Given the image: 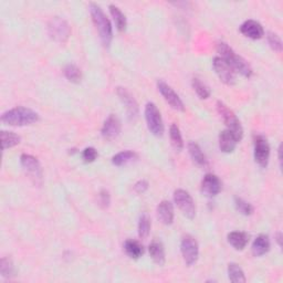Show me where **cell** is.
I'll return each mask as SVG.
<instances>
[{
  "instance_id": "19",
  "label": "cell",
  "mask_w": 283,
  "mask_h": 283,
  "mask_svg": "<svg viewBox=\"0 0 283 283\" xmlns=\"http://www.w3.org/2000/svg\"><path fill=\"white\" fill-rule=\"evenodd\" d=\"M148 251H149V256L152 258L153 261L155 263H157L159 266H164L165 261H166V257H165V249L163 243L159 240H154L150 242L149 247H148Z\"/></svg>"
},
{
  "instance_id": "3",
  "label": "cell",
  "mask_w": 283,
  "mask_h": 283,
  "mask_svg": "<svg viewBox=\"0 0 283 283\" xmlns=\"http://www.w3.org/2000/svg\"><path fill=\"white\" fill-rule=\"evenodd\" d=\"M39 119V115L34 110L18 106L5 112L2 115V122L10 127H27Z\"/></svg>"
},
{
  "instance_id": "39",
  "label": "cell",
  "mask_w": 283,
  "mask_h": 283,
  "mask_svg": "<svg viewBox=\"0 0 283 283\" xmlns=\"http://www.w3.org/2000/svg\"><path fill=\"white\" fill-rule=\"evenodd\" d=\"M281 240H282V235H281V232H279L278 235H276V241H278V243H279V246L281 247Z\"/></svg>"
},
{
  "instance_id": "36",
  "label": "cell",
  "mask_w": 283,
  "mask_h": 283,
  "mask_svg": "<svg viewBox=\"0 0 283 283\" xmlns=\"http://www.w3.org/2000/svg\"><path fill=\"white\" fill-rule=\"evenodd\" d=\"M99 198H100V205L103 207V208H108L110 206L111 203V196H110V193L108 191H101L100 195H99Z\"/></svg>"
},
{
  "instance_id": "16",
  "label": "cell",
  "mask_w": 283,
  "mask_h": 283,
  "mask_svg": "<svg viewBox=\"0 0 283 283\" xmlns=\"http://www.w3.org/2000/svg\"><path fill=\"white\" fill-rule=\"evenodd\" d=\"M240 33L253 40H259L265 35V30L261 24L256 20H247L240 26Z\"/></svg>"
},
{
  "instance_id": "12",
  "label": "cell",
  "mask_w": 283,
  "mask_h": 283,
  "mask_svg": "<svg viewBox=\"0 0 283 283\" xmlns=\"http://www.w3.org/2000/svg\"><path fill=\"white\" fill-rule=\"evenodd\" d=\"M116 93L119 100H121L122 103L124 104L125 109H127L129 119H131V121H135V119L138 117L140 109H138V104L134 97L132 96L125 87H117Z\"/></svg>"
},
{
  "instance_id": "34",
  "label": "cell",
  "mask_w": 283,
  "mask_h": 283,
  "mask_svg": "<svg viewBox=\"0 0 283 283\" xmlns=\"http://www.w3.org/2000/svg\"><path fill=\"white\" fill-rule=\"evenodd\" d=\"M267 39H268L269 46L271 47L273 51L278 53L282 52V41H281V38L278 35L274 33H268Z\"/></svg>"
},
{
  "instance_id": "20",
  "label": "cell",
  "mask_w": 283,
  "mask_h": 283,
  "mask_svg": "<svg viewBox=\"0 0 283 283\" xmlns=\"http://www.w3.org/2000/svg\"><path fill=\"white\" fill-rule=\"evenodd\" d=\"M270 250V240L267 235H260L258 236L253 243L251 251L255 257H261L265 256Z\"/></svg>"
},
{
  "instance_id": "31",
  "label": "cell",
  "mask_w": 283,
  "mask_h": 283,
  "mask_svg": "<svg viewBox=\"0 0 283 283\" xmlns=\"http://www.w3.org/2000/svg\"><path fill=\"white\" fill-rule=\"evenodd\" d=\"M193 87H194V90L195 92L197 93V96L200 98V99H203V100H206V99H208L210 97V89H209V86L207 85L206 83H204L203 81H201L200 79L198 78H194L193 79Z\"/></svg>"
},
{
  "instance_id": "8",
  "label": "cell",
  "mask_w": 283,
  "mask_h": 283,
  "mask_svg": "<svg viewBox=\"0 0 283 283\" xmlns=\"http://www.w3.org/2000/svg\"><path fill=\"white\" fill-rule=\"evenodd\" d=\"M174 201L180 211L188 219H194L196 216V205L191 194L184 190H177L174 192Z\"/></svg>"
},
{
  "instance_id": "27",
  "label": "cell",
  "mask_w": 283,
  "mask_h": 283,
  "mask_svg": "<svg viewBox=\"0 0 283 283\" xmlns=\"http://www.w3.org/2000/svg\"><path fill=\"white\" fill-rule=\"evenodd\" d=\"M137 159V154L133 150H123L112 157V163L115 166H123L128 163Z\"/></svg>"
},
{
  "instance_id": "23",
  "label": "cell",
  "mask_w": 283,
  "mask_h": 283,
  "mask_svg": "<svg viewBox=\"0 0 283 283\" xmlns=\"http://www.w3.org/2000/svg\"><path fill=\"white\" fill-rule=\"evenodd\" d=\"M124 250L132 259H138L144 255V247L137 240L129 239L124 243Z\"/></svg>"
},
{
  "instance_id": "6",
  "label": "cell",
  "mask_w": 283,
  "mask_h": 283,
  "mask_svg": "<svg viewBox=\"0 0 283 283\" xmlns=\"http://www.w3.org/2000/svg\"><path fill=\"white\" fill-rule=\"evenodd\" d=\"M145 118L150 133L155 136H162L164 133V123L160 110L152 102L147 103L145 106Z\"/></svg>"
},
{
  "instance_id": "15",
  "label": "cell",
  "mask_w": 283,
  "mask_h": 283,
  "mask_svg": "<svg viewBox=\"0 0 283 283\" xmlns=\"http://www.w3.org/2000/svg\"><path fill=\"white\" fill-rule=\"evenodd\" d=\"M201 192L206 196L213 197L222 192V181L218 176L213 174H207L201 181Z\"/></svg>"
},
{
  "instance_id": "11",
  "label": "cell",
  "mask_w": 283,
  "mask_h": 283,
  "mask_svg": "<svg viewBox=\"0 0 283 283\" xmlns=\"http://www.w3.org/2000/svg\"><path fill=\"white\" fill-rule=\"evenodd\" d=\"M157 89H159L162 97L164 98L166 102L171 105V108H173L176 111H181V112L185 110V105L178 94L176 93L167 83H165L164 81L160 80L159 82H157Z\"/></svg>"
},
{
  "instance_id": "37",
  "label": "cell",
  "mask_w": 283,
  "mask_h": 283,
  "mask_svg": "<svg viewBox=\"0 0 283 283\" xmlns=\"http://www.w3.org/2000/svg\"><path fill=\"white\" fill-rule=\"evenodd\" d=\"M147 190H148V183L144 179L138 180L137 183L134 185V191L137 194H144Z\"/></svg>"
},
{
  "instance_id": "7",
  "label": "cell",
  "mask_w": 283,
  "mask_h": 283,
  "mask_svg": "<svg viewBox=\"0 0 283 283\" xmlns=\"http://www.w3.org/2000/svg\"><path fill=\"white\" fill-rule=\"evenodd\" d=\"M180 251L188 267H192L198 260L199 246L197 240L193 236L186 235L183 237L180 243Z\"/></svg>"
},
{
  "instance_id": "22",
  "label": "cell",
  "mask_w": 283,
  "mask_h": 283,
  "mask_svg": "<svg viewBox=\"0 0 283 283\" xmlns=\"http://www.w3.org/2000/svg\"><path fill=\"white\" fill-rule=\"evenodd\" d=\"M249 241V236L243 231H232L228 235V242L236 250H243Z\"/></svg>"
},
{
  "instance_id": "26",
  "label": "cell",
  "mask_w": 283,
  "mask_h": 283,
  "mask_svg": "<svg viewBox=\"0 0 283 283\" xmlns=\"http://www.w3.org/2000/svg\"><path fill=\"white\" fill-rule=\"evenodd\" d=\"M228 276L229 280L234 283H244L247 281L241 267L235 262L229 263L228 266Z\"/></svg>"
},
{
  "instance_id": "13",
  "label": "cell",
  "mask_w": 283,
  "mask_h": 283,
  "mask_svg": "<svg viewBox=\"0 0 283 283\" xmlns=\"http://www.w3.org/2000/svg\"><path fill=\"white\" fill-rule=\"evenodd\" d=\"M121 121L115 114H110L108 118L105 119L103 123L102 130H101V133L105 140H115V138L121 133Z\"/></svg>"
},
{
  "instance_id": "14",
  "label": "cell",
  "mask_w": 283,
  "mask_h": 283,
  "mask_svg": "<svg viewBox=\"0 0 283 283\" xmlns=\"http://www.w3.org/2000/svg\"><path fill=\"white\" fill-rule=\"evenodd\" d=\"M20 164L31 177L41 180L42 168L39 161H38L35 156L29 154H22L20 157Z\"/></svg>"
},
{
  "instance_id": "1",
  "label": "cell",
  "mask_w": 283,
  "mask_h": 283,
  "mask_svg": "<svg viewBox=\"0 0 283 283\" xmlns=\"http://www.w3.org/2000/svg\"><path fill=\"white\" fill-rule=\"evenodd\" d=\"M217 51L220 54V58L227 62L235 71L242 74L246 78H250L253 75V68L248 64V61L244 60L241 55L237 54L227 43L224 41L217 42Z\"/></svg>"
},
{
  "instance_id": "10",
  "label": "cell",
  "mask_w": 283,
  "mask_h": 283,
  "mask_svg": "<svg viewBox=\"0 0 283 283\" xmlns=\"http://www.w3.org/2000/svg\"><path fill=\"white\" fill-rule=\"evenodd\" d=\"M255 161L259 166L267 167L270 159V146L267 138L262 135H256L255 140Z\"/></svg>"
},
{
  "instance_id": "25",
  "label": "cell",
  "mask_w": 283,
  "mask_h": 283,
  "mask_svg": "<svg viewBox=\"0 0 283 283\" xmlns=\"http://www.w3.org/2000/svg\"><path fill=\"white\" fill-rule=\"evenodd\" d=\"M0 136H2V145H3L4 150L11 148V147H15L21 141L20 136L14 133V132L2 131Z\"/></svg>"
},
{
  "instance_id": "4",
  "label": "cell",
  "mask_w": 283,
  "mask_h": 283,
  "mask_svg": "<svg viewBox=\"0 0 283 283\" xmlns=\"http://www.w3.org/2000/svg\"><path fill=\"white\" fill-rule=\"evenodd\" d=\"M217 111L219 113V115L222 116L226 127H227V130H229L231 133L238 138V141L240 142L243 136V129L241 127L240 121H239L235 113L232 112L224 102H222V101H218L217 102Z\"/></svg>"
},
{
  "instance_id": "30",
  "label": "cell",
  "mask_w": 283,
  "mask_h": 283,
  "mask_svg": "<svg viewBox=\"0 0 283 283\" xmlns=\"http://www.w3.org/2000/svg\"><path fill=\"white\" fill-rule=\"evenodd\" d=\"M150 227H152L150 218L148 217L147 213H142L140 220H138V236H140V238H147L149 235Z\"/></svg>"
},
{
  "instance_id": "5",
  "label": "cell",
  "mask_w": 283,
  "mask_h": 283,
  "mask_svg": "<svg viewBox=\"0 0 283 283\" xmlns=\"http://www.w3.org/2000/svg\"><path fill=\"white\" fill-rule=\"evenodd\" d=\"M48 34L52 40L59 43H65L71 35V28L65 19L54 17L48 24Z\"/></svg>"
},
{
  "instance_id": "9",
  "label": "cell",
  "mask_w": 283,
  "mask_h": 283,
  "mask_svg": "<svg viewBox=\"0 0 283 283\" xmlns=\"http://www.w3.org/2000/svg\"><path fill=\"white\" fill-rule=\"evenodd\" d=\"M212 68L222 82L227 85H234L236 83V71L220 56H216L213 59Z\"/></svg>"
},
{
  "instance_id": "29",
  "label": "cell",
  "mask_w": 283,
  "mask_h": 283,
  "mask_svg": "<svg viewBox=\"0 0 283 283\" xmlns=\"http://www.w3.org/2000/svg\"><path fill=\"white\" fill-rule=\"evenodd\" d=\"M64 73L68 81H70L71 83H80L81 80H82V72L75 65H67Z\"/></svg>"
},
{
  "instance_id": "24",
  "label": "cell",
  "mask_w": 283,
  "mask_h": 283,
  "mask_svg": "<svg viewBox=\"0 0 283 283\" xmlns=\"http://www.w3.org/2000/svg\"><path fill=\"white\" fill-rule=\"evenodd\" d=\"M110 12H111V16L113 17V19H114L117 30L121 31V33L122 31L127 30V26H128L127 17L124 16L121 9L116 7L115 5H110Z\"/></svg>"
},
{
  "instance_id": "18",
  "label": "cell",
  "mask_w": 283,
  "mask_h": 283,
  "mask_svg": "<svg viewBox=\"0 0 283 283\" xmlns=\"http://www.w3.org/2000/svg\"><path fill=\"white\" fill-rule=\"evenodd\" d=\"M238 142V138L229 130H225L219 134V148L224 153L234 152Z\"/></svg>"
},
{
  "instance_id": "17",
  "label": "cell",
  "mask_w": 283,
  "mask_h": 283,
  "mask_svg": "<svg viewBox=\"0 0 283 283\" xmlns=\"http://www.w3.org/2000/svg\"><path fill=\"white\" fill-rule=\"evenodd\" d=\"M157 217H159L160 222L166 226L172 225L174 222V207L171 201L163 200L157 206Z\"/></svg>"
},
{
  "instance_id": "33",
  "label": "cell",
  "mask_w": 283,
  "mask_h": 283,
  "mask_svg": "<svg viewBox=\"0 0 283 283\" xmlns=\"http://www.w3.org/2000/svg\"><path fill=\"white\" fill-rule=\"evenodd\" d=\"M235 206L236 209L242 213L244 216H250L253 215L254 212V207L248 201H246L244 199L240 198V197H235Z\"/></svg>"
},
{
  "instance_id": "2",
  "label": "cell",
  "mask_w": 283,
  "mask_h": 283,
  "mask_svg": "<svg viewBox=\"0 0 283 283\" xmlns=\"http://www.w3.org/2000/svg\"><path fill=\"white\" fill-rule=\"evenodd\" d=\"M90 14L94 26L100 35V39L105 48H109L113 39V28L111 21L103 12L102 8L97 4H90Z\"/></svg>"
},
{
  "instance_id": "28",
  "label": "cell",
  "mask_w": 283,
  "mask_h": 283,
  "mask_svg": "<svg viewBox=\"0 0 283 283\" xmlns=\"http://www.w3.org/2000/svg\"><path fill=\"white\" fill-rule=\"evenodd\" d=\"M169 137H171L172 145L176 150H181L184 148L183 136H181L180 130L176 124H172L169 128Z\"/></svg>"
},
{
  "instance_id": "38",
  "label": "cell",
  "mask_w": 283,
  "mask_h": 283,
  "mask_svg": "<svg viewBox=\"0 0 283 283\" xmlns=\"http://www.w3.org/2000/svg\"><path fill=\"white\" fill-rule=\"evenodd\" d=\"M281 152H282V145L279 146L278 153H279V162H280V167H282V160H281Z\"/></svg>"
},
{
  "instance_id": "32",
  "label": "cell",
  "mask_w": 283,
  "mask_h": 283,
  "mask_svg": "<svg viewBox=\"0 0 283 283\" xmlns=\"http://www.w3.org/2000/svg\"><path fill=\"white\" fill-rule=\"evenodd\" d=\"M0 273L4 278H11L15 273V267L10 258L3 257L0 260Z\"/></svg>"
},
{
  "instance_id": "21",
  "label": "cell",
  "mask_w": 283,
  "mask_h": 283,
  "mask_svg": "<svg viewBox=\"0 0 283 283\" xmlns=\"http://www.w3.org/2000/svg\"><path fill=\"white\" fill-rule=\"evenodd\" d=\"M188 152H190L192 160L196 163L198 166H200V167L208 166V160H207L206 155L204 154L203 150H201L198 144L191 142L190 144H188Z\"/></svg>"
},
{
  "instance_id": "35",
  "label": "cell",
  "mask_w": 283,
  "mask_h": 283,
  "mask_svg": "<svg viewBox=\"0 0 283 283\" xmlns=\"http://www.w3.org/2000/svg\"><path fill=\"white\" fill-rule=\"evenodd\" d=\"M98 150L94 147H86L82 153V159L85 163H93L98 159Z\"/></svg>"
}]
</instances>
